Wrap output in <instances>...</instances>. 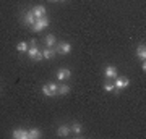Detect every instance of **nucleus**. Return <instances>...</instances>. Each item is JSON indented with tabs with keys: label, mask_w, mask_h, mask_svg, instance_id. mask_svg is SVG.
<instances>
[{
	"label": "nucleus",
	"mask_w": 146,
	"mask_h": 139,
	"mask_svg": "<svg viewBox=\"0 0 146 139\" xmlns=\"http://www.w3.org/2000/svg\"><path fill=\"white\" fill-rule=\"evenodd\" d=\"M47 26H49V18H47V15L46 16H42V18H39V20H36V23L31 26V29L34 32H41V31H44Z\"/></svg>",
	"instance_id": "obj_1"
},
{
	"label": "nucleus",
	"mask_w": 146,
	"mask_h": 139,
	"mask_svg": "<svg viewBox=\"0 0 146 139\" xmlns=\"http://www.w3.org/2000/svg\"><path fill=\"white\" fill-rule=\"evenodd\" d=\"M28 57L31 58V60H36V62H41V60H44L42 58V52L37 49V47H29L28 49Z\"/></svg>",
	"instance_id": "obj_2"
},
{
	"label": "nucleus",
	"mask_w": 146,
	"mask_h": 139,
	"mask_svg": "<svg viewBox=\"0 0 146 139\" xmlns=\"http://www.w3.org/2000/svg\"><path fill=\"white\" fill-rule=\"evenodd\" d=\"M130 84V81L127 79V78H115V81H114V88L117 89L115 92L119 94L120 92V89H125L127 86Z\"/></svg>",
	"instance_id": "obj_3"
},
{
	"label": "nucleus",
	"mask_w": 146,
	"mask_h": 139,
	"mask_svg": "<svg viewBox=\"0 0 146 139\" xmlns=\"http://www.w3.org/2000/svg\"><path fill=\"white\" fill-rule=\"evenodd\" d=\"M55 52L60 53V55H68V53L72 52V45H70L68 42H60V44L55 47Z\"/></svg>",
	"instance_id": "obj_4"
},
{
	"label": "nucleus",
	"mask_w": 146,
	"mask_h": 139,
	"mask_svg": "<svg viewBox=\"0 0 146 139\" xmlns=\"http://www.w3.org/2000/svg\"><path fill=\"white\" fill-rule=\"evenodd\" d=\"M31 11H33V15L36 16V20H39V18H42V16H46V13H47V10H46V7L44 5H34L31 8Z\"/></svg>",
	"instance_id": "obj_5"
},
{
	"label": "nucleus",
	"mask_w": 146,
	"mask_h": 139,
	"mask_svg": "<svg viewBox=\"0 0 146 139\" xmlns=\"http://www.w3.org/2000/svg\"><path fill=\"white\" fill-rule=\"evenodd\" d=\"M11 138H15V139H28V129L26 128H16V129H13Z\"/></svg>",
	"instance_id": "obj_6"
},
{
	"label": "nucleus",
	"mask_w": 146,
	"mask_h": 139,
	"mask_svg": "<svg viewBox=\"0 0 146 139\" xmlns=\"http://www.w3.org/2000/svg\"><path fill=\"white\" fill-rule=\"evenodd\" d=\"M23 24H26V26H33L34 23H36V16L33 15V11L29 10V11H26L25 15H23Z\"/></svg>",
	"instance_id": "obj_7"
},
{
	"label": "nucleus",
	"mask_w": 146,
	"mask_h": 139,
	"mask_svg": "<svg viewBox=\"0 0 146 139\" xmlns=\"http://www.w3.org/2000/svg\"><path fill=\"white\" fill-rule=\"evenodd\" d=\"M104 78L106 79H115V78H117V68H115L114 65H109L104 71Z\"/></svg>",
	"instance_id": "obj_8"
},
{
	"label": "nucleus",
	"mask_w": 146,
	"mask_h": 139,
	"mask_svg": "<svg viewBox=\"0 0 146 139\" xmlns=\"http://www.w3.org/2000/svg\"><path fill=\"white\" fill-rule=\"evenodd\" d=\"M70 76H72V71H70L68 68H58V71H57L58 81H65V79H68Z\"/></svg>",
	"instance_id": "obj_9"
},
{
	"label": "nucleus",
	"mask_w": 146,
	"mask_h": 139,
	"mask_svg": "<svg viewBox=\"0 0 146 139\" xmlns=\"http://www.w3.org/2000/svg\"><path fill=\"white\" fill-rule=\"evenodd\" d=\"M41 52H42V58H44V60H52V58L57 55L55 49H52V47H46V49L41 50Z\"/></svg>",
	"instance_id": "obj_10"
},
{
	"label": "nucleus",
	"mask_w": 146,
	"mask_h": 139,
	"mask_svg": "<svg viewBox=\"0 0 146 139\" xmlns=\"http://www.w3.org/2000/svg\"><path fill=\"white\" fill-rule=\"evenodd\" d=\"M70 126H67V125H60L57 129V136L58 138H67V136H70Z\"/></svg>",
	"instance_id": "obj_11"
},
{
	"label": "nucleus",
	"mask_w": 146,
	"mask_h": 139,
	"mask_svg": "<svg viewBox=\"0 0 146 139\" xmlns=\"http://www.w3.org/2000/svg\"><path fill=\"white\" fill-rule=\"evenodd\" d=\"M42 138V131L39 128H29L28 129V139H39Z\"/></svg>",
	"instance_id": "obj_12"
},
{
	"label": "nucleus",
	"mask_w": 146,
	"mask_h": 139,
	"mask_svg": "<svg viewBox=\"0 0 146 139\" xmlns=\"http://www.w3.org/2000/svg\"><path fill=\"white\" fill-rule=\"evenodd\" d=\"M136 57H138L140 62H145V58H146V47H145V44H140V45L136 47Z\"/></svg>",
	"instance_id": "obj_13"
},
{
	"label": "nucleus",
	"mask_w": 146,
	"mask_h": 139,
	"mask_svg": "<svg viewBox=\"0 0 146 139\" xmlns=\"http://www.w3.org/2000/svg\"><path fill=\"white\" fill-rule=\"evenodd\" d=\"M57 42V37L54 36V34H47L46 39H44V44H46V47H54V44Z\"/></svg>",
	"instance_id": "obj_14"
},
{
	"label": "nucleus",
	"mask_w": 146,
	"mask_h": 139,
	"mask_svg": "<svg viewBox=\"0 0 146 139\" xmlns=\"http://www.w3.org/2000/svg\"><path fill=\"white\" fill-rule=\"evenodd\" d=\"M70 92V86H67V84H60L57 89V96H67V94Z\"/></svg>",
	"instance_id": "obj_15"
},
{
	"label": "nucleus",
	"mask_w": 146,
	"mask_h": 139,
	"mask_svg": "<svg viewBox=\"0 0 146 139\" xmlns=\"http://www.w3.org/2000/svg\"><path fill=\"white\" fill-rule=\"evenodd\" d=\"M70 131H72V133H75L76 136H80V134H81V131H83V126H81L80 123H73L72 126H70Z\"/></svg>",
	"instance_id": "obj_16"
},
{
	"label": "nucleus",
	"mask_w": 146,
	"mask_h": 139,
	"mask_svg": "<svg viewBox=\"0 0 146 139\" xmlns=\"http://www.w3.org/2000/svg\"><path fill=\"white\" fill-rule=\"evenodd\" d=\"M28 49H29V44L28 42H20L18 45H16V50L21 52V53H25V52H28Z\"/></svg>",
	"instance_id": "obj_17"
},
{
	"label": "nucleus",
	"mask_w": 146,
	"mask_h": 139,
	"mask_svg": "<svg viewBox=\"0 0 146 139\" xmlns=\"http://www.w3.org/2000/svg\"><path fill=\"white\" fill-rule=\"evenodd\" d=\"M104 91H106V92H115L114 82H110V79H109L107 82H106V86H104Z\"/></svg>",
	"instance_id": "obj_18"
},
{
	"label": "nucleus",
	"mask_w": 146,
	"mask_h": 139,
	"mask_svg": "<svg viewBox=\"0 0 146 139\" xmlns=\"http://www.w3.org/2000/svg\"><path fill=\"white\" fill-rule=\"evenodd\" d=\"M47 86H49V89H50V92H52V96H57V89H58V84H55V82H49Z\"/></svg>",
	"instance_id": "obj_19"
},
{
	"label": "nucleus",
	"mask_w": 146,
	"mask_h": 139,
	"mask_svg": "<svg viewBox=\"0 0 146 139\" xmlns=\"http://www.w3.org/2000/svg\"><path fill=\"white\" fill-rule=\"evenodd\" d=\"M41 92L44 94L46 97H52V92H50V89H49V86H47V84H44V86H42Z\"/></svg>",
	"instance_id": "obj_20"
},
{
	"label": "nucleus",
	"mask_w": 146,
	"mask_h": 139,
	"mask_svg": "<svg viewBox=\"0 0 146 139\" xmlns=\"http://www.w3.org/2000/svg\"><path fill=\"white\" fill-rule=\"evenodd\" d=\"M29 47H37V41H36V39H31V41H29Z\"/></svg>",
	"instance_id": "obj_21"
},
{
	"label": "nucleus",
	"mask_w": 146,
	"mask_h": 139,
	"mask_svg": "<svg viewBox=\"0 0 146 139\" xmlns=\"http://www.w3.org/2000/svg\"><path fill=\"white\" fill-rule=\"evenodd\" d=\"M141 70H143V71H146V65H145V62H141Z\"/></svg>",
	"instance_id": "obj_22"
},
{
	"label": "nucleus",
	"mask_w": 146,
	"mask_h": 139,
	"mask_svg": "<svg viewBox=\"0 0 146 139\" xmlns=\"http://www.w3.org/2000/svg\"><path fill=\"white\" fill-rule=\"evenodd\" d=\"M49 2H60V0H49Z\"/></svg>",
	"instance_id": "obj_23"
}]
</instances>
